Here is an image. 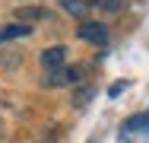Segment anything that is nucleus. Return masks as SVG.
Listing matches in <instances>:
<instances>
[{"label":"nucleus","mask_w":149,"mask_h":143,"mask_svg":"<svg viewBox=\"0 0 149 143\" xmlns=\"http://www.w3.org/2000/svg\"><path fill=\"white\" fill-rule=\"evenodd\" d=\"M95 6H102V10H108V13H118L124 10V0H92Z\"/></svg>","instance_id":"7"},{"label":"nucleus","mask_w":149,"mask_h":143,"mask_svg":"<svg viewBox=\"0 0 149 143\" xmlns=\"http://www.w3.org/2000/svg\"><path fill=\"white\" fill-rule=\"evenodd\" d=\"M54 22V13L48 6H19L16 10V22Z\"/></svg>","instance_id":"2"},{"label":"nucleus","mask_w":149,"mask_h":143,"mask_svg":"<svg viewBox=\"0 0 149 143\" xmlns=\"http://www.w3.org/2000/svg\"><path fill=\"white\" fill-rule=\"evenodd\" d=\"M26 35H32V22H6V26H0V45L26 38Z\"/></svg>","instance_id":"4"},{"label":"nucleus","mask_w":149,"mask_h":143,"mask_svg":"<svg viewBox=\"0 0 149 143\" xmlns=\"http://www.w3.org/2000/svg\"><path fill=\"white\" fill-rule=\"evenodd\" d=\"M60 6H63L70 16H79V19H83L86 10H89V3H83V0H60Z\"/></svg>","instance_id":"6"},{"label":"nucleus","mask_w":149,"mask_h":143,"mask_svg":"<svg viewBox=\"0 0 149 143\" xmlns=\"http://www.w3.org/2000/svg\"><path fill=\"white\" fill-rule=\"evenodd\" d=\"M140 140H149V124L143 127V134H140Z\"/></svg>","instance_id":"9"},{"label":"nucleus","mask_w":149,"mask_h":143,"mask_svg":"<svg viewBox=\"0 0 149 143\" xmlns=\"http://www.w3.org/2000/svg\"><path fill=\"white\" fill-rule=\"evenodd\" d=\"M63 60H67V48L63 45H54V48L41 51V67L45 70H57V67H63Z\"/></svg>","instance_id":"5"},{"label":"nucleus","mask_w":149,"mask_h":143,"mask_svg":"<svg viewBox=\"0 0 149 143\" xmlns=\"http://www.w3.org/2000/svg\"><path fill=\"white\" fill-rule=\"evenodd\" d=\"M79 80V67H73V70H67V67H57V70H48V76L41 80L45 86H67V83H76Z\"/></svg>","instance_id":"3"},{"label":"nucleus","mask_w":149,"mask_h":143,"mask_svg":"<svg viewBox=\"0 0 149 143\" xmlns=\"http://www.w3.org/2000/svg\"><path fill=\"white\" fill-rule=\"evenodd\" d=\"M76 35H79L83 41H92L95 48H105V45H108V29L102 26V22H79Z\"/></svg>","instance_id":"1"},{"label":"nucleus","mask_w":149,"mask_h":143,"mask_svg":"<svg viewBox=\"0 0 149 143\" xmlns=\"http://www.w3.org/2000/svg\"><path fill=\"white\" fill-rule=\"evenodd\" d=\"M124 89H127V83H124V80H118V83H111V89H108V95L114 99V95H120Z\"/></svg>","instance_id":"8"}]
</instances>
